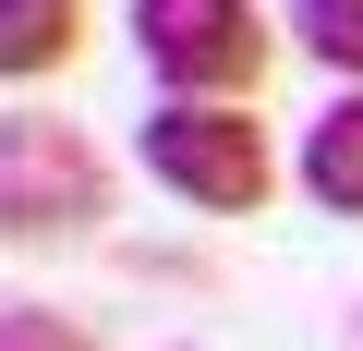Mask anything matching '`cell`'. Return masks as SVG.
<instances>
[{
	"mask_svg": "<svg viewBox=\"0 0 363 351\" xmlns=\"http://www.w3.org/2000/svg\"><path fill=\"white\" fill-rule=\"evenodd\" d=\"M133 157L157 169L182 206H206V218H242V206H267V182H279L267 121H255L242 97H157V121L133 133Z\"/></svg>",
	"mask_w": 363,
	"mask_h": 351,
	"instance_id": "2",
	"label": "cell"
},
{
	"mask_svg": "<svg viewBox=\"0 0 363 351\" xmlns=\"http://www.w3.org/2000/svg\"><path fill=\"white\" fill-rule=\"evenodd\" d=\"M85 230H109V157L73 121L13 109L0 121V243L49 255V243H85Z\"/></svg>",
	"mask_w": 363,
	"mask_h": 351,
	"instance_id": "1",
	"label": "cell"
},
{
	"mask_svg": "<svg viewBox=\"0 0 363 351\" xmlns=\"http://www.w3.org/2000/svg\"><path fill=\"white\" fill-rule=\"evenodd\" d=\"M0 351H97L61 303H25V291H0Z\"/></svg>",
	"mask_w": 363,
	"mask_h": 351,
	"instance_id": "7",
	"label": "cell"
},
{
	"mask_svg": "<svg viewBox=\"0 0 363 351\" xmlns=\"http://www.w3.org/2000/svg\"><path fill=\"white\" fill-rule=\"evenodd\" d=\"M85 49V0H0V85H37Z\"/></svg>",
	"mask_w": 363,
	"mask_h": 351,
	"instance_id": "5",
	"label": "cell"
},
{
	"mask_svg": "<svg viewBox=\"0 0 363 351\" xmlns=\"http://www.w3.org/2000/svg\"><path fill=\"white\" fill-rule=\"evenodd\" d=\"M291 37H303L327 73H351V85H363V0H291Z\"/></svg>",
	"mask_w": 363,
	"mask_h": 351,
	"instance_id": "6",
	"label": "cell"
},
{
	"mask_svg": "<svg viewBox=\"0 0 363 351\" xmlns=\"http://www.w3.org/2000/svg\"><path fill=\"white\" fill-rule=\"evenodd\" d=\"M303 194H315L327 218H363V85H351L339 109H315V133H303Z\"/></svg>",
	"mask_w": 363,
	"mask_h": 351,
	"instance_id": "4",
	"label": "cell"
},
{
	"mask_svg": "<svg viewBox=\"0 0 363 351\" xmlns=\"http://www.w3.org/2000/svg\"><path fill=\"white\" fill-rule=\"evenodd\" d=\"M133 49L169 97H242L279 37L255 0H133Z\"/></svg>",
	"mask_w": 363,
	"mask_h": 351,
	"instance_id": "3",
	"label": "cell"
}]
</instances>
